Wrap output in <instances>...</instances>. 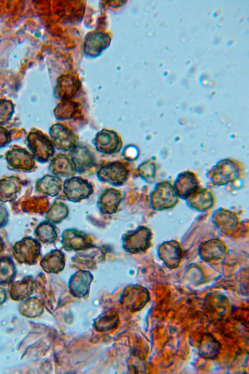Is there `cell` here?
I'll use <instances>...</instances> for the list:
<instances>
[{
    "label": "cell",
    "mask_w": 249,
    "mask_h": 374,
    "mask_svg": "<svg viewBox=\"0 0 249 374\" xmlns=\"http://www.w3.org/2000/svg\"><path fill=\"white\" fill-rule=\"evenodd\" d=\"M41 243L36 238L25 237L14 244L13 255L19 263L35 265L41 256Z\"/></svg>",
    "instance_id": "obj_1"
},
{
    "label": "cell",
    "mask_w": 249,
    "mask_h": 374,
    "mask_svg": "<svg viewBox=\"0 0 249 374\" xmlns=\"http://www.w3.org/2000/svg\"><path fill=\"white\" fill-rule=\"evenodd\" d=\"M93 192L92 186L87 180L73 176L65 180L62 195L57 199L77 203L88 199Z\"/></svg>",
    "instance_id": "obj_2"
},
{
    "label": "cell",
    "mask_w": 249,
    "mask_h": 374,
    "mask_svg": "<svg viewBox=\"0 0 249 374\" xmlns=\"http://www.w3.org/2000/svg\"><path fill=\"white\" fill-rule=\"evenodd\" d=\"M152 235L151 230L144 226L127 231L122 237V247L125 251L131 254L143 252L151 245Z\"/></svg>",
    "instance_id": "obj_3"
},
{
    "label": "cell",
    "mask_w": 249,
    "mask_h": 374,
    "mask_svg": "<svg viewBox=\"0 0 249 374\" xmlns=\"http://www.w3.org/2000/svg\"><path fill=\"white\" fill-rule=\"evenodd\" d=\"M27 141L31 154L39 162H48L54 153V147L52 140L40 131L30 132Z\"/></svg>",
    "instance_id": "obj_4"
},
{
    "label": "cell",
    "mask_w": 249,
    "mask_h": 374,
    "mask_svg": "<svg viewBox=\"0 0 249 374\" xmlns=\"http://www.w3.org/2000/svg\"><path fill=\"white\" fill-rule=\"evenodd\" d=\"M96 174L99 181L114 187H120L127 180L129 170L126 164L120 161H114L102 165Z\"/></svg>",
    "instance_id": "obj_5"
},
{
    "label": "cell",
    "mask_w": 249,
    "mask_h": 374,
    "mask_svg": "<svg viewBox=\"0 0 249 374\" xmlns=\"http://www.w3.org/2000/svg\"><path fill=\"white\" fill-rule=\"evenodd\" d=\"M92 143L97 151L106 154L119 152L123 145L122 140L118 134L107 129L99 131L92 140Z\"/></svg>",
    "instance_id": "obj_6"
},
{
    "label": "cell",
    "mask_w": 249,
    "mask_h": 374,
    "mask_svg": "<svg viewBox=\"0 0 249 374\" xmlns=\"http://www.w3.org/2000/svg\"><path fill=\"white\" fill-rule=\"evenodd\" d=\"M49 133L54 148L57 150L70 151L78 143L76 135L62 124L53 125L50 129Z\"/></svg>",
    "instance_id": "obj_7"
},
{
    "label": "cell",
    "mask_w": 249,
    "mask_h": 374,
    "mask_svg": "<svg viewBox=\"0 0 249 374\" xmlns=\"http://www.w3.org/2000/svg\"><path fill=\"white\" fill-rule=\"evenodd\" d=\"M69 156L79 174L87 173L96 166L93 153L85 145L78 143L70 151Z\"/></svg>",
    "instance_id": "obj_8"
},
{
    "label": "cell",
    "mask_w": 249,
    "mask_h": 374,
    "mask_svg": "<svg viewBox=\"0 0 249 374\" xmlns=\"http://www.w3.org/2000/svg\"><path fill=\"white\" fill-rule=\"evenodd\" d=\"M61 243L67 251H83L93 246L88 235L76 229H66L62 234Z\"/></svg>",
    "instance_id": "obj_9"
},
{
    "label": "cell",
    "mask_w": 249,
    "mask_h": 374,
    "mask_svg": "<svg viewBox=\"0 0 249 374\" xmlns=\"http://www.w3.org/2000/svg\"><path fill=\"white\" fill-rule=\"evenodd\" d=\"M6 159L8 168L12 170L29 172L35 165L33 156L24 149L17 148L7 151Z\"/></svg>",
    "instance_id": "obj_10"
},
{
    "label": "cell",
    "mask_w": 249,
    "mask_h": 374,
    "mask_svg": "<svg viewBox=\"0 0 249 374\" xmlns=\"http://www.w3.org/2000/svg\"><path fill=\"white\" fill-rule=\"evenodd\" d=\"M159 257L170 269L176 268L180 262L182 250L179 243L175 241L165 242L158 249Z\"/></svg>",
    "instance_id": "obj_11"
},
{
    "label": "cell",
    "mask_w": 249,
    "mask_h": 374,
    "mask_svg": "<svg viewBox=\"0 0 249 374\" xmlns=\"http://www.w3.org/2000/svg\"><path fill=\"white\" fill-rule=\"evenodd\" d=\"M122 199L119 190L113 188H107L99 197L97 207L103 213L113 214L117 211Z\"/></svg>",
    "instance_id": "obj_12"
},
{
    "label": "cell",
    "mask_w": 249,
    "mask_h": 374,
    "mask_svg": "<svg viewBox=\"0 0 249 374\" xmlns=\"http://www.w3.org/2000/svg\"><path fill=\"white\" fill-rule=\"evenodd\" d=\"M49 169L54 175L63 177H71L77 172L74 164L70 156L59 153L51 161Z\"/></svg>",
    "instance_id": "obj_13"
},
{
    "label": "cell",
    "mask_w": 249,
    "mask_h": 374,
    "mask_svg": "<svg viewBox=\"0 0 249 374\" xmlns=\"http://www.w3.org/2000/svg\"><path fill=\"white\" fill-rule=\"evenodd\" d=\"M178 199L173 190L168 186L161 187L151 194L152 207L158 210L168 209L173 207Z\"/></svg>",
    "instance_id": "obj_14"
},
{
    "label": "cell",
    "mask_w": 249,
    "mask_h": 374,
    "mask_svg": "<svg viewBox=\"0 0 249 374\" xmlns=\"http://www.w3.org/2000/svg\"><path fill=\"white\" fill-rule=\"evenodd\" d=\"M21 188V180L17 176H11L0 179V201L6 203L15 201Z\"/></svg>",
    "instance_id": "obj_15"
},
{
    "label": "cell",
    "mask_w": 249,
    "mask_h": 374,
    "mask_svg": "<svg viewBox=\"0 0 249 374\" xmlns=\"http://www.w3.org/2000/svg\"><path fill=\"white\" fill-rule=\"evenodd\" d=\"M66 259L64 253L57 249L46 254L42 259L40 264L46 272L57 273L65 266Z\"/></svg>",
    "instance_id": "obj_16"
},
{
    "label": "cell",
    "mask_w": 249,
    "mask_h": 374,
    "mask_svg": "<svg viewBox=\"0 0 249 374\" xmlns=\"http://www.w3.org/2000/svg\"><path fill=\"white\" fill-rule=\"evenodd\" d=\"M63 182L57 176L46 174L36 182V190L51 197L57 196L62 189Z\"/></svg>",
    "instance_id": "obj_17"
},
{
    "label": "cell",
    "mask_w": 249,
    "mask_h": 374,
    "mask_svg": "<svg viewBox=\"0 0 249 374\" xmlns=\"http://www.w3.org/2000/svg\"><path fill=\"white\" fill-rule=\"evenodd\" d=\"M226 251V246L222 241L213 239L207 241L200 245L199 254L205 261L214 260L223 255Z\"/></svg>",
    "instance_id": "obj_18"
},
{
    "label": "cell",
    "mask_w": 249,
    "mask_h": 374,
    "mask_svg": "<svg viewBox=\"0 0 249 374\" xmlns=\"http://www.w3.org/2000/svg\"><path fill=\"white\" fill-rule=\"evenodd\" d=\"M36 239L43 244H52L58 238V228L47 220L40 222L34 231Z\"/></svg>",
    "instance_id": "obj_19"
},
{
    "label": "cell",
    "mask_w": 249,
    "mask_h": 374,
    "mask_svg": "<svg viewBox=\"0 0 249 374\" xmlns=\"http://www.w3.org/2000/svg\"><path fill=\"white\" fill-rule=\"evenodd\" d=\"M34 284V280L32 276H26L14 282L11 286V298L19 300L29 297L33 291Z\"/></svg>",
    "instance_id": "obj_20"
},
{
    "label": "cell",
    "mask_w": 249,
    "mask_h": 374,
    "mask_svg": "<svg viewBox=\"0 0 249 374\" xmlns=\"http://www.w3.org/2000/svg\"><path fill=\"white\" fill-rule=\"evenodd\" d=\"M16 276V268L12 259L8 256L0 257V285L12 284Z\"/></svg>",
    "instance_id": "obj_21"
},
{
    "label": "cell",
    "mask_w": 249,
    "mask_h": 374,
    "mask_svg": "<svg viewBox=\"0 0 249 374\" xmlns=\"http://www.w3.org/2000/svg\"><path fill=\"white\" fill-rule=\"evenodd\" d=\"M69 212L68 206L56 200L47 212L45 217L50 222L59 224L68 216Z\"/></svg>",
    "instance_id": "obj_22"
},
{
    "label": "cell",
    "mask_w": 249,
    "mask_h": 374,
    "mask_svg": "<svg viewBox=\"0 0 249 374\" xmlns=\"http://www.w3.org/2000/svg\"><path fill=\"white\" fill-rule=\"evenodd\" d=\"M14 111V105L11 101L0 100V125L7 123L11 119Z\"/></svg>",
    "instance_id": "obj_23"
},
{
    "label": "cell",
    "mask_w": 249,
    "mask_h": 374,
    "mask_svg": "<svg viewBox=\"0 0 249 374\" xmlns=\"http://www.w3.org/2000/svg\"><path fill=\"white\" fill-rule=\"evenodd\" d=\"M222 212L223 213V215L218 213L220 215H217L218 218H219L218 219H217V225H220L219 227L221 228L223 227L222 229H224V230H227L228 228L227 224H229L231 228L234 229L236 224L235 216L229 211L226 212V214L224 213V211Z\"/></svg>",
    "instance_id": "obj_24"
},
{
    "label": "cell",
    "mask_w": 249,
    "mask_h": 374,
    "mask_svg": "<svg viewBox=\"0 0 249 374\" xmlns=\"http://www.w3.org/2000/svg\"><path fill=\"white\" fill-rule=\"evenodd\" d=\"M11 141L10 132L7 130L0 127V148L9 145Z\"/></svg>",
    "instance_id": "obj_25"
},
{
    "label": "cell",
    "mask_w": 249,
    "mask_h": 374,
    "mask_svg": "<svg viewBox=\"0 0 249 374\" xmlns=\"http://www.w3.org/2000/svg\"><path fill=\"white\" fill-rule=\"evenodd\" d=\"M9 213L7 208L0 205V229L4 227L8 223Z\"/></svg>",
    "instance_id": "obj_26"
},
{
    "label": "cell",
    "mask_w": 249,
    "mask_h": 374,
    "mask_svg": "<svg viewBox=\"0 0 249 374\" xmlns=\"http://www.w3.org/2000/svg\"><path fill=\"white\" fill-rule=\"evenodd\" d=\"M6 299V294L4 288L0 286V305L3 304Z\"/></svg>",
    "instance_id": "obj_27"
},
{
    "label": "cell",
    "mask_w": 249,
    "mask_h": 374,
    "mask_svg": "<svg viewBox=\"0 0 249 374\" xmlns=\"http://www.w3.org/2000/svg\"><path fill=\"white\" fill-rule=\"evenodd\" d=\"M5 243L3 238L0 236V257L4 251Z\"/></svg>",
    "instance_id": "obj_28"
}]
</instances>
